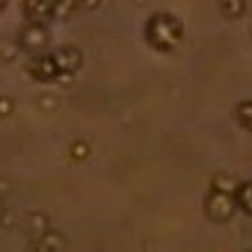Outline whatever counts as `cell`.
Instances as JSON below:
<instances>
[{"mask_svg": "<svg viewBox=\"0 0 252 252\" xmlns=\"http://www.w3.org/2000/svg\"><path fill=\"white\" fill-rule=\"evenodd\" d=\"M144 36L149 41V46L156 48L158 53H173L175 48L183 43L185 29H183V22L178 20L175 15L156 12V15L149 17L147 27H144Z\"/></svg>", "mask_w": 252, "mask_h": 252, "instance_id": "6da1fadb", "label": "cell"}, {"mask_svg": "<svg viewBox=\"0 0 252 252\" xmlns=\"http://www.w3.org/2000/svg\"><path fill=\"white\" fill-rule=\"evenodd\" d=\"M204 212H207V216L212 219L214 223L231 221L233 214L238 212L235 194L226 192V190H219V188H212V192L207 194V199H204Z\"/></svg>", "mask_w": 252, "mask_h": 252, "instance_id": "7a4b0ae2", "label": "cell"}, {"mask_svg": "<svg viewBox=\"0 0 252 252\" xmlns=\"http://www.w3.org/2000/svg\"><path fill=\"white\" fill-rule=\"evenodd\" d=\"M17 43H20V51H27V53H32V56H39V53H43V51L48 48V43H51V32H48L46 24H32V22H29L20 32Z\"/></svg>", "mask_w": 252, "mask_h": 252, "instance_id": "3957f363", "label": "cell"}, {"mask_svg": "<svg viewBox=\"0 0 252 252\" xmlns=\"http://www.w3.org/2000/svg\"><path fill=\"white\" fill-rule=\"evenodd\" d=\"M27 75L36 82H53V79L60 77V70L56 65V58L53 53H39V56H32L24 65Z\"/></svg>", "mask_w": 252, "mask_h": 252, "instance_id": "277c9868", "label": "cell"}, {"mask_svg": "<svg viewBox=\"0 0 252 252\" xmlns=\"http://www.w3.org/2000/svg\"><path fill=\"white\" fill-rule=\"evenodd\" d=\"M53 58H56V65H58L60 75H77L79 67L84 65V56H82V51L75 48V46H63V48H58V51L53 53Z\"/></svg>", "mask_w": 252, "mask_h": 252, "instance_id": "5b68a950", "label": "cell"}, {"mask_svg": "<svg viewBox=\"0 0 252 252\" xmlns=\"http://www.w3.org/2000/svg\"><path fill=\"white\" fill-rule=\"evenodd\" d=\"M53 2L56 0H24V17L32 24H46L48 20H53Z\"/></svg>", "mask_w": 252, "mask_h": 252, "instance_id": "8992f818", "label": "cell"}, {"mask_svg": "<svg viewBox=\"0 0 252 252\" xmlns=\"http://www.w3.org/2000/svg\"><path fill=\"white\" fill-rule=\"evenodd\" d=\"M22 228H24V235H29L32 240H39L48 231V216L41 212H29L22 219Z\"/></svg>", "mask_w": 252, "mask_h": 252, "instance_id": "52a82bcc", "label": "cell"}, {"mask_svg": "<svg viewBox=\"0 0 252 252\" xmlns=\"http://www.w3.org/2000/svg\"><path fill=\"white\" fill-rule=\"evenodd\" d=\"M34 248L36 250H46V252H56V250H67V238L58 231H48L41 235L39 240H34Z\"/></svg>", "mask_w": 252, "mask_h": 252, "instance_id": "ba28073f", "label": "cell"}, {"mask_svg": "<svg viewBox=\"0 0 252 252\" xmlns=\"http://www.w3.org/2000/svg\"><path fill=\"white\" fill-rule=\"evenodd\" d=\"M235 204L240 212H245L248 216H252V180H245V183H238L235 188Z\"/></svg>", "mask_w": 252, "mask_h": 252, "instance_id": "9c48e42d", "label": "cell"}, {"mask_svg": "<svg viewBox=\"0 0 252 252\" xmlns=\"http://www.w3.org/2000/svg\"><path fill=\"white\" fill-rule=\"evenodd\" d=\"M79 7V0H56L53 2V20H70Z\"/></svg>", "mask_w": 252, "mask_h": 252, "instance_id": "30bf717a", "label": "cell"}, {"mask_svg": "<svg viewBox=\"0 0 252 252\" xmlns=\"http://www.w3.org/2000/svg\"><path fill=\"white\" fill-rule=\"evenodd\" d=\"M219 7H221L223 17H228V20H238V17H243V15H245L248 2H245V0H219Z\"/></svg>", "mask_w": 252, "mask_h": 252, "instance_id": "8fae6325", "label": "cell"}, {"mask_svg": "<svg viewBox=\"0 0 252 252\" xmlns=\"http://www.w3.org/2000/svg\"><path fill=\"white\" fill-rule=\"evenodd\" d=\"M235 120H238V125H240L243 130L252 132V101L238 103V108H235Z\"/></svg>", "mask_w": 252, "mask_h": 252, "instance_id": "7c38bea8", "label": "cell"}, {"mask_svg": "<svg viewBox=\"0 0 252 252\" xmlns=\"http://www.w3.org/2000/svg\"><path fill=\"white\" fill-rule=\"evenodd\" d=\"M212 188H219V190H226V192H235V188H238V183L233 180L231 175L221 173V175H216V178H214Z\"/></svg>", "mask_w": 252, "mask_h": 252, "instance_id": "4fadbf2b", "label": "cell"}, {"mask_svg": "<svg viewBox=\"0 0 252 252\" xmlns=\"http://www.w3.org/2000/svg\"><path fill=\"white\" fill-rule=\"evenodd\" d=\"M70 156H72V161H84L87 156H89V144L87 142H72L70 144Z\"/></svg>", "mask_w": 252, "mask_h": 252, "instance_id": "5bb4252c", "label": "cell"}, {"mask_svg": "<svg viewBox=\"0 0 252 252\" xmlns=\"http://www.w3.org/2000/svg\"><path fill=\"white\" fill-rule=\"evenodd\" d=\"M0 113H2V118H7L12 113V98L10 96H2V101H0Z\"/></svg>", "mask_w": 252, "mask_h": 252, "instance_id": "9a60e30c", "label": "cell"}, {"mask_svg": "<svg viewBox=\"0 0 252 252\" xmlns=\"http://www.w3.org/2000/svg\"><path fill=\"white\" fill-rule=\"evenodd\" d=\"M17 48H20V43H15V46H12V43H7V46H5V56H2V58L12 60L15 58V53H17Z\"/></svg>", "mask_w": 252, "mask_h": 252, "instance_id": "2e32d148", "label": "cell"}, {"mask_svg": "<svg viewBox=\"0 0 252 252\" xmlns=\"http://www.w3.org/2000/svg\"><path fill=\"white\" fill-rule=\"evenodd\" d=\"M79 5H82L84 10H96L98 5H101V0H79Z\"/></svg>", "mask_w": 252, "mask_h": 252, "instance_id": "e0dca14e", "label": "cell"}, {"mask_svg": "<svg viewBox=\"0 0 252 252\" xmlns=\"http://www.w3.org/2000/svg\"><path fill=\"white\" fill-rule=\"evenodd\" d=\"M5 2H7V0H2V5H5Z\"/></svg>", "mask_w": 252, "mask_h": 252, "instance_id": "ac0fdd59", "label": "cell"}]
</instances>
